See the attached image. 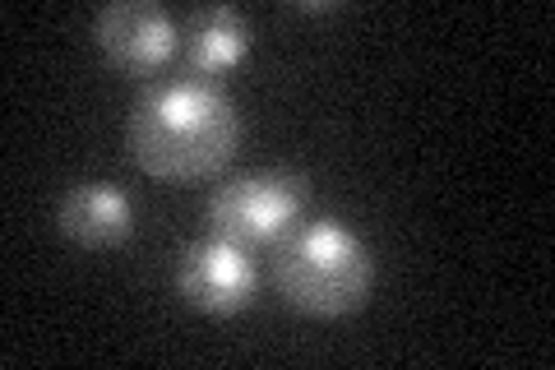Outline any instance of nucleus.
<instances>
[{
  "mask_svg": "<svg viewBox=\"0 0 555 370\" xmlns=\"http://www.w3.org/2000/svg\"><path fill=\"white\" fill-rule=\"evenodd\" d=\"M310 186L297 171H246L222 181L204 204V227L236 245H278L306 218Z\"/></svg>",
  "mask_w": 555,
  "mask_h": 370,
  "instance_id": "obj_3",
  "label": "nucleus"
},
{
  "mask_svg": "<svg viewBox=\"0 0 555 370\" xmlns=\"http://www.w3.org/2000/svg\"><path fill=\"white\" fill-rule=\"evenodd\" d=\"M259 292V273L246 245H236L228 237H199L190 241L181 259H177V296L199 310L214 315V320H228V315L250 310Z\"/></svg>",
  "mask_w": 555,
  "mask_h": 370,
  "instance_id": "obj_4",
  "label": "nucleus"
},
{
  "mask_svg": "<svg viewBox=\"0 0 555 370\" xmlns=\"http://www.w3.org/2000/svg\"><path fill=\"white\" fill-rule=\"evenodd\" d=\"M56 227L83 251H116L134 237V200L112 181H79L61 195Z\"/></svg>",
  "mask_w": 555,
  "mask_h": 370,
  "instance_id": "obj_6",
  "label": "nucleus"
},
{
  "mask_svg": "<svg viewBox=\"0 0 555 370\" xmlns=\"http://www.w3.org/2000/svg\"><path fill=\"white\" fill-rule=\"evenodd\" d=\"M278 296L315 320H343L371 302L375 259L371 245L338 218H310L273 245Z\"/></svg>",
  "mask_w": 555,
  "mask_h": 370,
  "instance_id": "obj_2",
  "label": "nucleus"
},
{
  "mask_svg": "<svg viewBox=\"0 0 555 370\" xmlns=\"http://www.w3.org/2000/svg\"><path fill=\"white\" fill-rule=\"evenodd\" d=\"M246 120L214 79H153L126 112V149L158 181H208L232 163Z\"/></svg>",
  "mask_w": 555,
  "mask_h": 370,
  "instance_id": "obj_1",
  "label": "nucleus"
},
{
  "mask_svg": "<svg viewBox=\"0 0 555 370\" xmlns=\"http://www.w3.org/2000/svg\"><path fill=\"white\" fill-rule=\"evenodd\" d=\"M93 42H98L102 56H107L112 69L149 79L177 56L181 24L171 20L163 5H153V0H116V5L98 10Z\"/></svg>",
  "mask_w": 555,
  "mask_h": 370,
  "instance_id": "obj_5",
  "label": "nucleus"
},
{
  "mask_svg": "<svg viewBox=\"0 0 555 370\" xmlns=\"http://www.w3.org/2000/svg\"><path fill=\"white\" fill-rule=\"evenodd\" d=\"M181 47L190 75L199 79L228 75V69H236L250 56V20L232 5H199L181 24Z\"/></svg>",
  "mask_w": 555,
  "mask_h": 370,
  "instance_id": "obj_7",
  "label": "nucleus"
}]
</instances>
